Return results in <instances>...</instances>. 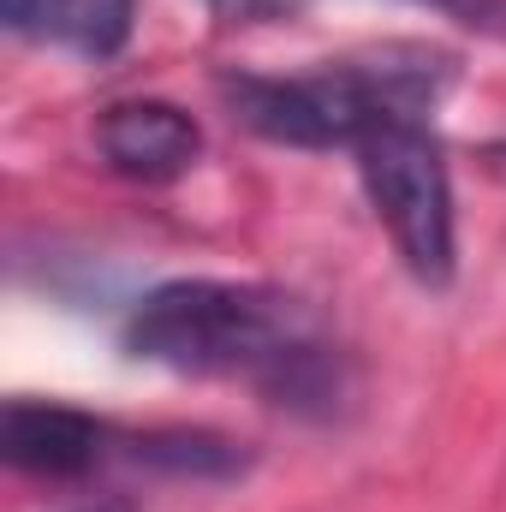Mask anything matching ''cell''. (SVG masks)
I'll return each instance as SVG.
<instances>
[{
	"instance_id": "cell-6",
	"label": "cell",
	"mask_w": 506,
	"mask_h": 512,
	"mask_svg": "<svg viewBox=\"0 0 506 512\" xmlns=\"http://www.w3.org/2000/svg\"><path fill=\"white\" fill-rule=\"evenodd\" d=\"M6 24L18 36L60 42L84 60H114L131 42L137 0H6Z\"/></svg>"
},
{
	"instance_id": "cell-8",
	"label": "cell",
	"mask_w": 506,
	"mask_h": 512,
	"mask_svg": "<svg viewBox=\"0 0 506 512\" xmlns=\"http://www.w3.org/2000/svg\"><path fill=\"white\" fill-rule=\"evenodd\" d=\"M417 6H435V12L453 18V24H471V30L506 36V0H417Z\"/></svg>"
},
{
	"instance_id": "cell-3",
	"label": "cell",
	"mask_w": 506,
	"mask_h": 512,
	"mask_svg": "<svg viewBox=\"0 0 506 512\" xmlns=\"http://www.w3.org/2000/svg\"><path fill=\"white\" fill-rule=\"evenodd\" d=\"M370 209L387 227L399 262L423 286H447L459 268V215H453V167L423 114H381L352 143Z\"/></svg>"
},
{
	"instance_id": "cell-2",
	"label": "cell",
	"mask_w": 506,
	"mask_h": 512,
	"mask_svg": "<svg viewBox=\"0 0 506 512\" xmlns=\"http://www.w3.org/2000/svg\"><path fill=\"white\" fill-rule=\"evenodd\" d=\"M447 84V60L429 54H381L370 66L346 60L304 78H268V72H227L221 102L239 126L286 149H352L358 131L381 114H429Z\"/></svg>"
},
{
	"instance_id": "cell-1",
	"label": "cell",
	"mask_w": 506,
	"mask_h": 512,
	"mask_svg": "<svg viewBox=\"0 0 506 512\" xmlns=\"http://www.w3.org/2000/svg\"><path fill=\"white\" fill-rule=\"evenodd\" d=\"M126 352L173 376H239L268 405L334 417L352 364L316 334V316L262 280H167L126 322Z\"/></svg>"
},
{
	"instance_id": "cell-5",
	"label": "cell",
	"mask_w": 506,
	"mask_h": 512,
	"mask_svg": "<svg viewBox=\"0 0 506 512\" xmlns=\"http://www.w3.org/2000/svg\"><path fill=\"white\" fill-rule=\"evenodd\" d=\"M96 149L102 161L137 179V185H173L197 167L203 155V126L179 108V102H161V96H137V102H114L102 120H96Z\"/></svg>"
},
{
	"instance_id": "cell-9",
	"label": "cell",
	"mask_w": 506,
	"mask_h": 512,
	"mask_svg": "<svg viewBox=\"0 0 506 512\" xmlns=\"http://www.w3.org/2000/svg\"><path fill=\"white\" fill-rule=\"evenodd\" d=\"M84 512H137L131 501H96V507H84Z\"/></svg>"
},
{
	"instance_id": "cell-7",
	"label": "cell",
	"mask_w": 506,
	"mask_h": 512,
	"mask_svg": "<svg viewBox=\"0 0 506 512\" xmlns=\"http://www.w3.org/2000/svg\"><path fill=\"white\" fill-rule=\"evenodd\" d=\"M126 459L131 465H149V471H167V477H203V483H221V477H239L245 471L239 441L209 435V429H149V435H126Z\"/></svg>"
},
{
	"instance_id": "cell-4",
	"label": "cell",
	"mask_w": 506,
	"mask_h": 512,
	"mask_svg": "<svg viewBox=\"0 0 506 512\" xmlns=\"http://www.w3.org/2000/svg\"><path fill=\"white\" fill-rule=\"evenodd\" d=\"M0 459L18 477L42 483H78L114 459H126V435L78 405H48V399H12L0 423Z\"/></svg>"
},
{
	"instance_id": "cell-10",
	"label": "cell",
	"mask_w": 506,
	"mask_h": 512,
	"mask_svg": "<svg viewBox=\"0 0 506 512\" xmlns=\"http://www.w3.org/2000/svg\"><path fill=\"white\" fill-rule=\"evenodd\" d=\"M495 161H506V143H501V149H495Z\"/></svg>"
}]
</instances>
